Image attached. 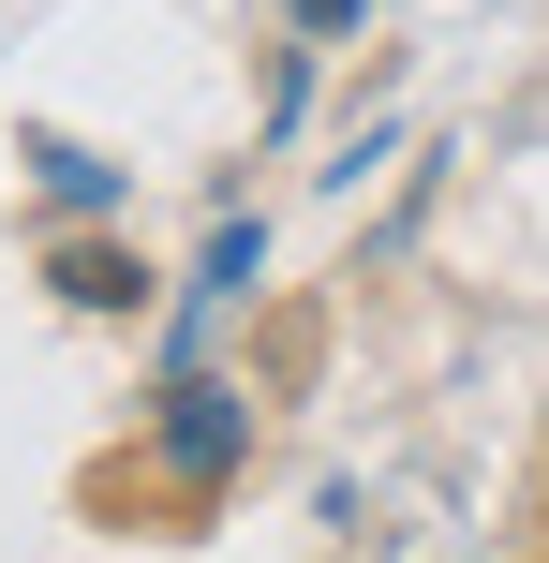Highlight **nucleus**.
I'll return each mask as SVG.
<instances>
[{"instance_id": "obj_1", "label": "nucleus", "mask_w": 549, "mask_h": 563, "mask_svg": "<svg viewBox=\"0 0 549 563\" xmlns=\"http://www.w3.org/2000/svg\"><path fill=\"white\" fill-rule=\"evenodd\" d=\"M164 460H178V475H223V460H238V400H223V386H178Z\"/></svg>"}, {"instance_id": "obj_2", "label": "nucleus", "mask_w": 549, "mask_h": 563, "mask_svg": "<svg viewBox=\"0 0 549 563\" xmlns=\"http://www.w3.org/2000/svg\"><path fill=\"white\" fill-rule=\"evenodd\" d=\"M59 297L75 311H134V253H59Z\"/></svg>"}, {"instance_id": "obj_3", "label": "nucleus", "mask_w": 549, "mask_h": 563, "mask_svg": "<svg viewBox=\"0 0 549 563\" xmlns=\"http://www.w3.org/2000/svg\"><path fill=\"white\" fill-rule=\"evenodd\" d=\"M297 30H356V0H297Z\"/></svg>"}]
</instances>
